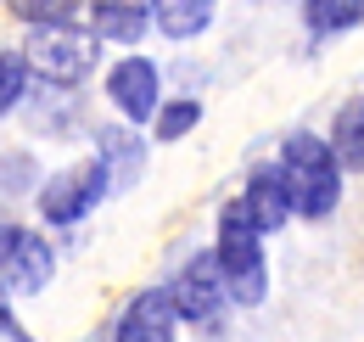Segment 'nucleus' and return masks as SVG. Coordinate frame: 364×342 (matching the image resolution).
Wrapping results in <instances>:
<instances>
[{
  "mask_svg": "<svg viewBox=\"0 0 364 342\" xmlns=\"http://www.w3.org/2000/svg\"><path fill=\"white\" fill-rule=\"evenodd\" d=\"M196 118H202V107H196V101H174V107H163V113H157V135H163V140H180V135L196 129Z\"/></svg>",
  "mask_w": 364,
  "mask_h": 342,
  "instance_id": "obj_17",
  "label": "nucleus"
},
{
  "mask_svg": "<svg viewBox=\"0 0 364 342\" xmlns=\"http://www.w3.org/2000/svg\"><path fill=\"white\" fill-rule=\"evenodd\" d=\"M101 174H107V191H129L146 169V152H140V140L129 129H101Z\"/></svg>",
  "mask_w": 364,
  "mask_h": 342,
  "instance_id": "obj_10",
  "label": "nucleus"
},
{
  "mask_svg": "<svg viewBox=\"0 0 364 342\" xmlns=\"http://www.w3.org/2000/svg\"><path fill=\"white\" fill-rule=\"evenodd\" d=\"M90 28L101 34V40L135 45L140 34L151 28V6H118V0H101V6H90Z\"/></svg>",
  "mask_w": 364,
  "mask_h": 342,
  "instance_id": "obj_11",
  "label": "nucleus"
},
{
  "mask_svg": "<svg viewBox=\"0 0 364 342\" xmlns=\"http://www.w3.org/2000/svg\"><path fill=\"white\" fill-rule=\"evenodd\" d=\"M325 146H331L336 169L364 174V101H353V107H342V113H336V135H331Z\"/></svg>",
  "mask_w": 364,
  "mask_h": 342,
  "instance_id": "obj_12",
  "label": "nucleus"
},
{
  "mask_svg": "<svg viewBox=\"0 0 364 342\" xmlns=\"http://www.w3.org/2000/svg\"><path fill=\"white\" fill-rule=\"evenodd\" d=\"M241 214L247 224L264 236V230H280L286 219H291V202H286V185H280V174L274 169H258L247 180V197H241Z\"/></svg>",
  "mask_w": 364,
  "mask_h": 342,
  "instance_id": "obj_9",
  "label": "nucleus"
},
{
  "mask_svg": "<svg viewBox=\"0 0 364 342\" xmlns=\"http://www.w3.org/2000/svg\"><path fill=\"white\" fill-rule=\"evenodd\" d=\"M0 342H28L23 326H17V314H11V303H6V286H0Z\"/></svg>",
  "mask_w": 364,
  "mask_h": 342,
  "instance_id": "obj_18",
  "label": "nucleus"
},
{
  "mask_svg": "<svg viewBox=\"0 0 364 342\" xmlns=\"http://www.w3.org/2000/svg\"><path fill=\"white\" fill-rule=\"evenodd\" d=\"M303 23H309V34H342V28L364 23V6L359 0H309Z\"/></svg>",
  "mask_w": 364,
  "mask_h": 342,
  "instance_id": "obj_13",
  "label": "nucleus"
},
{
  "mask_svg": "<svg viewBox=\"0 0 364 342\" xmlns=\"http://www.w3.org/2000/svg\"><path fill=\"white\" fill-rule=\"evenodd\" d=\"M118 342H174V303H168L163 286L140 292V298L124 309V320H118Z\"/></svg>",
  "mask_w": 364,
  "mask_h": 342,
  "instance_id": "obj_8",
  "label": "nucleus"
},
{
  "mask_svg": "<svg viewBox=\"0 0 364 342\" xmlns=\"http://www.w3.org/2000/svg\"><path fill=\"white\" fill-rule=\"evenodd\" d=\"M174 314L191 320V326H213L219 320V309H225V286H219V269H213V253H196L191 264L180 269V281H174Z\"/></svg>",
  "mask_w": 364,
  "mask_h": 342,
  "instance_id": "obj_6",
  "label": "nucleus"
},
{
  "mask_svg": "<svg viewBox=\"0 0 364 342\" xmlns=\"http://www.w3.org/2000/svg\"><path fill=\"white\" fill-rule=\"evenodd\" d=\"M23 23H34V28H79V6H62V0H50V6H34V0H17L11 6Z\"/></svg>",
  "mask_w": 364,
  "mask_h": 342,
  "instance_id": "obj_15",
  "label": "nucleus"
},
{
  "mask_svg": "<svg viewBox=\"0 0 364 342\" xmlns=\"http://www.w3.org/2000/svg\"><path fill=\"white\" fill-rule=\"evenodd\" d=\"M157 17V28L168 34V40H191V34H202L208 23H213V6H202V0H185V6H151Z\"/></svg>",
  "mask_w": 364,
  "mask_h": 342,
  "instance_id": "obj_14",
  "label": "nucleus"
},
{
  "mask_svg": "<svg viewBox=\"0 0 364 342\" xmlns=\"http://www.w3.org/2000/svg\"><path fill=\"white\" fill-rule=\"evenodd\" d=\"M274 174L286 185L291 214H303V219H325L342 202V169H336V157H331V146L319 135H291Z\"/></svg>",
  "mask_w": 364,
  "mask_h": 342,
  "instance_id": "obj_1",
  "label": "nucleus"
},
{
  "mask_svg": "<svg viewBox=\"0 0 364 342\" xmlns=\"http://www.w3.org/2000/svg\"><path fill=\"white\" fill-rule=\"evenodd\" d=\"M107 95L118 101V113L135 124V118H151L157 113V68L151 62H140V56H124L118 68H112V79H107Z\"/></svg>",
  "mask_w": 364,
  "mask_h": 342,
  "instance_id": "obj_7",
  "label": "nucleus"
},
{
  "mask_svg": "<svg viewBox=\"0 0 364 342\" xmlns=\"http://www.w3.org/2000/svg\"><path fill=\"white\" fill-rule=\"evenodd\" d=\"M101 197H107L101 163H73V169L50 174L46 185H40V214H46L50 224H79Z\"/></svg>",
  "mask_w": 364,
  "mask_h": 342,
  "instance_id": "obj_3",
  "label": "nucleus"
},
{
  "mask_svg": "<svg viewBox=\"0 0 364 342\" xmlns=\"http://www.w3.org/2000/svg\"><path fill=\"white\" fill-rule=\"evenodd\" d=\"M213 269H219V286H225L230 303H264L269 292V264H264V242L258 230L247 224L241 202H230L225 219H219V247H213Z\"/></svg>",
  "mask_w": 364,
  "mask_h": 342,
  "instance_id": "obj_2",
  "label": "nucleus"
},
{
  "mask_svg": "<svg viewBox=\"0 0 364 342\" xmlns=\"http://www.w3.org/2000/svg\"><path fill=\"white\" fill-rule=\"evenodd\" d=\"M23 85H28V62H23V51H0V118L23 101Z\"/></svg>",
  "mask_w": 364,
  "mask_h": 342,
  "instance_id": "obj_16",
  "label": "nucleus"
},
{
  "mask_svg": "<svg viewBox=\"0 0 364 342\" xmlns=\"http://www.w3.org/2000/svg\"><path fill=\"white\" fill-rule=\"evenodd\" d=\"M23 62L40 68V79H50V85H79L95 68V45L79 28H40V40L23 51Z\"/></svg>",
  "mask_w": 364,
  "mask_h": 342,
  "instance_id": "obj_4",
  "label": "nucleus"
},
{
  "mask_svg": "<svg viewBox=\"0 0 364 342\" xmlns=\"http://www.w3.org/2000/svg\"><path fill=\"white\" fill-rule=\"evenodd\" d=\"M46 281H50V247L34 230L0 219V286H11V292H40Z\"/></svg>",
  "mask_w": 364,
  "mask_h": 342,
  "instance_id": "obj_5",
  "label": "nucleus"
}]
</instances>
